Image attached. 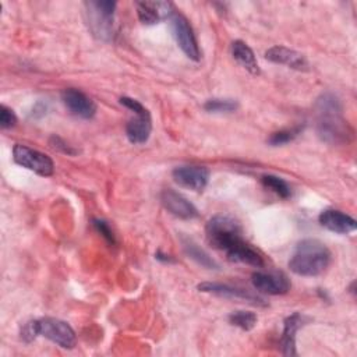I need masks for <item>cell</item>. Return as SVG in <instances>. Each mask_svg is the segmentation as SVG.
Returning a JSON list of instances; mask_svg holds the SVG:
<instances>
[{"mask_svg":"<svg viewBox=\"0 0 357 357\" xmlns=\"http://www.w3.org/2000/svg\"><path fill=\"white\" fill-rule=\"evenodd\" d=\"M261 183L264 184L265 188L271 190L272 192H275L276 195H279L280 198H289L291 195V190L290 185L280 177L273 176V174H265L261 177Z\"/></svg>","mask_w":357,"mask_h":357,"instance_id":"44dd1931","label":"cell"},{"mask_svg":"<svg viewBox=\"0 0 357 357\" xmlns=\"http://www.w3.org/2000/svg\"><path fill=\"white\" fill-rule=\"evenodd\" d=\"M61 100L64 106L77 117L81 119H92L96 113L95 102L75 88H67L61 92Z\"/></svg>","mask_w":357,"mask_h":357,"instance_id":"9c48e42d","label":"cell"},{"mask_svg":"<svg viewBox=\"0 0 357 357\" xmlns=\"http://www.w3.org/2000/svg\"><path fill=\"white\" fill-rule=\"evenodd\" d=\"M117 3L110 0H96L85 3L86 24L92 35L100 40L110 42L114 35V10Z\"/></svg>","mask_w":357,"mask_h":357,"instance_id":"3957f363","label":"cell"},{"mask_svg":"<svg viewBox=\"0 0 357 357\" xmlns=\"http://www.w3.org/2000/svg\"><path fill=\"white\" fill-rule=\"evenodd\" d=\"M205 233L208 243L213 248L225 252L243 241L241 226L236 219L226 215L211 218L205 226Z\"/></svg>","mask_w":357,"mask_h":357,"instance_id":"277c9868","label":"cell"},{"mask_svg":"<svg viewBox=\"0 0 357 357\" xmlns=\"http://www.w3.org/2000/svg\"><path fill=\"white\" fill-rule=\"evenodd\" d=\"M17 124V116L15 113L7 107L6 105H1L0 106V127L7 130V128H11Z\"/></svg>","mask_w":357,"mask_h":357,"instance_id":"4316f807","label":"cell"},{"mask_svg":"<svg viewBox=\"0 0 357 357\" xmlns=\"http://www.w3.org/2000/svg\"><path fill=\"white\" fill-rule=\"evenodd\" d=\"M229 322L243 331H251L257 324V315L251 311H234L229 315Z\"/></svg>","mask_w":357,"mask_h":357,"instance_id":"cb8c5ba5","label":"cell"},{"mask_svg":"<svg viewBox=\"0 0 357 357\" xmlns=\"http://www.w3.org/2000/svg\"><path fill=\"white\" fill-rule=\"evenodd\" d=\"M38 333L45 336L50 342L59 344L63 349H73L77 343V336L74 329L64 321L59 318H39L36 319Z\"/></svg>","mask_w":357,"mask_h":357,"instance_id":"8992f818","label":"cell"},{"mask_svg":"<svg viewBox=\"0 0 357 357\" xmlns=\"http://www.w3.org/2000/svg\"><path fill=\"white\" fill-rule=\"evenodd\" d=\"M230 52L233 59L243 67L245 68L250 74L258 75L259 74V66L257 63L255 54L252 49L243 40H234L230 45Z\"/></svg>","mask_w":357,"mask_h":357,"instance_id":"d6986e66","label":"cell"},{"mask_svg":"<svg viewBox=\"0 0 357 357\" xmlns=\"http://www.w3.org/2000/svg\"><path fill=\"white\" fill-rule=\"evenodd\" d=\"M265 59L276 64L287 66L289 68H293V70H300V71L308 70V61L305 60V57L301 53L293 49H289L286 46H280V45L272 46L265 52Z\"/></svg>","mask_w":357,"mask_h":357,"instance_id":"9a60e30c","label":"cell"},{"mask_svg":"<svg viewBox=\"0 0 357 357\" xmlns=\"http://www.w3.org/2000/svg\"><path fill=\"white\" fill-rule=\"evenodd\" d=\"M92 225H93V227L96 229V231L100 233L102 237H103L109 244H112V245L116 244L114 233H113V230L110 229V226H109L105 220H102V219H93V220H92Z\"/></svg>","mask_w":357,"mask_h":357,"instance_id":"484cf974","label":"cell"},{"mask_svg":"<svg viewBox=\"0 0 357 357\" xmlns=\"http://www.w3.org/2000/svg\"><path fill=\"white\" fill-rule=\"evenodd\" d=\"M197 289L202 293H209V294H216L220 297H229V298H241L252 304L258 305H265V301L262 297L252 294L244 289L234 287L230 284H223V283H216V282H202L197 286Z\"/></svg>","mask_w":357,"mask_h":357,"instance_id":"7c38bea8","label":"cell"},{"mask_svg":"<svg viewBox=\"0 0 357 357\" xmlns=\"http://www.w3.org/2000/svg\"><path fill=\"white\" fill-rule=\"evenodd\" d=\"M170 22H172V31H173L174 39H176L177 45L180 46V49L183 50V53L188 59L198 61L201 59V52L198 47L195 33L188 22V20L183 14L174 11L170 15Z\"/></svg>","mask_w":357,"mask_h":357,"instance_id":"52a82bcc","label":"cell"},{"mask_svg":"<svg viewBox=\"0 0 357 357\" xmlns=\"http://www.w3.org/2000/svg\"><path fill=\"white\" fill-rule=\"evenodd\" d=\"M304 126H297V127H293V128H287V130H280V131H276V132H272L266 142L272 146H280V145H284L287 142H291L294 138H297L301 131H303Z\"/></svg>","mask_w":357,"mask_h":357,"instance_id":"7402d4cb","label":"cell"},{"mask_svg":"<svg viewBox=\"0 0 357 357\" xmlns=\"http://www.w3.org/2000/svg\"><path fill=\"white\" fill-rule=\"evenodd\" d=\"M162 205L174 216L180 219H194L198 216L197 208L181 194L172 188H165L160 192Z\"/></svg>","mask_w":357,"mask_h":357,"instance_id":"8fae6325","label":"cell"},{"mask_svg":"<svg viewBox=\"0 0 357 357\" xmlns=\"http://www.w3.org/2000/svg\"><path fill=\"white\" fill-rule=\"evenodd\" d=\"M155 258L159 259V261H162V262H174V258H172V255H166V254H163V252H160V251H158V252L155 254Z\"/></svg>","mask_w":357,"mask_h":357,"instance_id":"f1b7e54d","label":"cell"},{"mask_svg":"<svg viewBox=\"0 0 357 357\" xmlns=\"http://www.w3.org/2000/svg\"><path fill=\"white\" fill-rule=\"evenodd\" d=\"M135 119L126 124V135L132 144H144L148 141L152 131V119L146 107L134 113Z\"/></svg>","mask_w":357,"mask_h":357,"instance_id":"5bb4252c","label":"cell"},{"mask_svg":"<svg viewBox=\"0 0 357 357\" xmlns=\"http://www.w3.org/2000/svg\"><path fill=\"white\" fill-rule=\"evenodd\" d=\"M342 113L343 107L336 95L326 92L317 99V132L322 141L328 144H343L349 141L351 131Z\"/></svg>","mask_w":357,"mask_h":357,"instance_id":"6da1fadb","label":"cell"},{"mask_svg":"<svg viewBox=\"0 0 357 357\" xmlns=\"http://www.w3.org/2000/svg\"><path fill=\"white\" fill-rule=\"evenodd\" d=\"M304 325V317L298 312H293L283 322V333L280 337V346L283 356H296V332Z\"/></svg>","mask_w":357,"mask_h":357,"instance_id":"e0dca14e","label":"cell"},{"mask_svg":"<svg viewBox=\"0 0 357 357\" xmlns=\"http://www.w3.org/2000/svg\"><path fill=\"white\" fill-rule=\"evenodd\" d=\"M137 14L142 24L145 25H153L159 22L163 18H170V15L174 13L173 4L170 1H137Z\"/></svg>","mask_w":357,"mask_h":357,"instance_id":"4fadbf2b","label":"cell"},{"mask_svg":"<svg viewBox=\"0 0 357 357\" xmlns=\"http://www.w3.org/2000/svg\"><path fill=\"white\" fill-rule=\"evenodd\" d=\"M50 145H52V148H54V149H57V151H60L63 153H67V155H75L77 153L75 149H73L68 144H66L61 138H59L56 135H53L50 138Z\"/></svg>","mask_w":357,"mask_h":357,"instance_id":"83f0119b","label":"cell"},{"mask_svg":"<svg viewBox=\"0 0 357 357\" xmlns=\"http://www.w3.org/2000/svg\"><path fill=\"white\" fill-rule=\"evenodd\" d=\"M225 254L227 259L231 262H240V264L251 265L255 268H261L265 264L262 255L257 250H254L250 244H247L244 240L236 244L234 247H231L230 250H227Z\"/></svg>","mask_w":357,"mask_h":357,"instance_id":"ac0fdd59","label":"cell"},{"mask_svg":"<svg viewBox=\"0 0 357 357\" xmlns=\"http://www.w3.org/2000/svg\"><path fill=\"white\" fill-rule=\"evenodd\" d=\"M238 103L234 99H220V98H213L208 99L204 103V109L209 113H231L237 110Z\"/></svg>","mask_w":357,"mask_h":357,"instance_id":"603a6c76","label":"cell"},{"mask_svg":"<svg viewBox=\"0 0 357 357\" xmlns=\"http://www.w3.org/2000/svg\"><path fill=\"white\" fill-rule=\"evenodd\" d=\"M13 159L17 165H20L39 176H43V177H49L54 172L53 160L47 155H45L36 149H32L26 145H22V144L14 145Z\"/></svg>","mask_w":357,"mask_h":357,"instance_id":"5b68a950","label":"cell"},{"mask_svg":"<svg viewBox=\"0 0 357 357\" xmlns=\"http://www.w3.org/2000/svg\"><path fill=\"white\" fill-rule=\"evenodd\" d=\"M329 264L331 251L317 238L301 240L289 259L290 271L298 276H318Z\"/></svg>","mask_w":357,"mask_h":357,"instance_id":"7a4b0ae2","label":"cell"},{"mask_svg":"<svg viewBox=\"0 0 357 357\" xmlns=\"http://www.w3.org/2000/svg\"><path fill=\"white\" fill-rule=\"evenodd\" d=\"M39 336L38 333V325H36V319H31L26 324L22 325L21 331H20V337L22 342L25 343H31L32 340H35Z\"/></svg>","mask_w":357,"mask_h":357,"instance_id":"d4e9b609","label":"cell"},{"mask_svg":"<svg viewBox=\"0 0 357 357\" xmlns=\"http://www.w3.org/2000/svg\"><path fill=\"white\" fill-rule=\"evenodd\" d=\"M180 241H181V245H183V251L185 252V255H187L188 258L194 259L197 264H199L201 266L208 268V269H216V268H219L218 264L212 259V257H209L194 240H191L190 237L181 236V237H180Z\"/></svg>","mask_w":357,"mask_h":357,"instance_id":"ffe728a7","label":"cell"},{"mask_svg":"<svg viewBox=\"0 0 357 357\" xmlns=\"http://www.w3.org/2000/svg\"><path fill=\"white\" fill-rule=\"evenodd\" d=\"M318 220L321 226L339 234H349L357 229V222L351 216L337 209L322 211L318 216Z\"/></svg>","mask_w":357,"mask_h":357,"instance_id":"2e32d148","label":"cell"},{"mask_svg":"<svg viewBox=\"0 0 357 357\" xmlns=\"http://www.w3.org/2000/svg\"><path fill=\"white\" fill-rule=\"evenodd\" d=\"M251 283L258 291L271 296L286 294L291 286L287 276L280 272H255L251 276Z\"/></svg>","mask_w":357,"mask_h":357,"instance_id":"ba28073f","label":"cell"},{"mask_svg":"<svg viewBox=\"0 0 357 357\" xmlns=\"http://www.w3.org/2000/svg\"><path fill=\"white\" fill-rule=\"evenodd\" d=\"M174 181L192 191H202L209 180V170L204 166H178L172 172Z\"/></svg>","mask_w":357,"mask_h":357,"instance_id":"30bf717a","label":"cell"}]
</instances>
